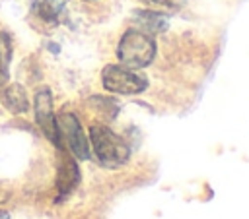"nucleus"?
<instances>
[{"label":"nucleus","mask_w":249,"mask_h":219,"mask_svg":"<svg viewBox=\"0 0 249 219\" xmlns=\"http://www.w3.org/2000/svg\"><path fill=\"white\" fill-rule=\"evenodd\" d=\"M89 141H91V147H93L97 161L103 167L115 169V167H121L126 163V159H128L126 143L107 126L93 124L89 128Z\"/></svg>","instance_id":"nucleus-1"},{"label":"nucleus","mask_w":249,"mask_h":219,"mask_svg":"<svg viewBox=\"0 0 249 219\" xmlns=\"http://www.w3.org/2000/svg\"><path fill=\"white\" fill-rule=\"evenodd\" d=\"M117 56L126 68H144L156 56V43L146 33L130 29L123 35L117 47Z\"/></svg>","instance_id":"nucleus-2"},{"label":"nucleus","mask_w":249,"mask_h":219,"mask_svg":"<svg viewBox=\"0 0 249 219\" xmlns=\"http://www.w3.org/2000/svg\"><path fill=\"white\" fill-rule=\"evenodd\" d=\"M101 81H103V87L107 91H113V93H123V95H134V93H140L146 89L148 81L144 76L140 74H134L132 70H128L126 66H107L101 74Z\"/></svg>","instance_id":"nucleus-3"},{"label":"nucleus","mask_w":249,"mask_h":219,"mask_svg":"<svg viewBox=\"0 0 249 219\" xmlns=\"http://www.w3.org/2000/svg\"><path fill=\"white\" fill-rule=\"evenodd\" d=\"M33 110H35V122L43 130V134L54 143L60 145V136L56 128V118L53 112V93L49 87H39L33 97Z\"/></svg>","instance_id":"nucleus-4"},{"label":"nucleus","mask_w":249,"mask_h":219,"mask_svg":"<svg viewBox=\"0 0 249 219\" xmlns=\"http://www.w3.org/2000/svg\"><path fill=\"white\" fill-rule=\"evenodd\" d=\"M56 128H58V136L64 138V141L68 143V147L72 149V153L78 159H88L89 157L88 138H86L78 118L72 112H60L58 118H56Z\"/></svg>","instance_id":"nucleus-5"},{"label":"nucleus","mask_w":249,"mask_h":219,"mask_svg":"<svg viewBox=\"0 0 249 219\" xmlns=\"http://www.w3.org/2000/svg\"><path fill=\"white\" fill-rule=\"evenodd\" d=\"M0 101L4 105L6 110H10L12 114H25L29 110V97L23 89V85L19 83H6L2 87L0 93Z\"/></svg>","instance_id":"nucleus-6"},{"label":"nucleus","mask_w":249,"mask_h":219,"mask_svg":"<svg viewBox=\"0 0 249 219\" xmlns=\"http://www.w3.org/2000/svg\"><path fill=\"white\" fill-rule=\"evenodd\" d=\"M80 180V172H78V167L72 159L64 157L62 163H60V169H58V190L60 194H68Z\"/></svg>","instance_id":"nucleus-7"},{"label":"nucleus","mask_w":249,"mask_h":219,"mask_svg":"<svg viewBox=\"0 0 249 219\" xmlns=\"http://www.w3.org/2000/svg\"><path fill=\"white\" fill-rule=\"evenodd\" d=\"M31 10L45 21H58V16L62 12V4L58 0H31Z\"/></svg>","instance_id":"nucleus-8"},{"label":"nucleus","mask_w":249,"mask_h":219,"mask_svg":"<svg viewBox=\"0 0 249 219\" xmlns=\"http://www.w3.org/2000/svg\"><path fill=\"white\" fill-rule=\"evenodd\" d=\"M142 27H146L148 31H163L167 27V19L163 14H156V12H138L134 17Z\"/></svg>","instance_id":"nucleus-9"},{"label":"nucleus","mask_w":249,"mask_h":219,"mask_svg":"<svg viewBox=\"0 0 249 219\" xmlns=\"http://www.w3.org/2000/svg\"><path fill=\"white\" fill-rule=\"evenodd\" d=\"M12 35L8 31H0V68L10 70V62H12Z\"/></svg>","instance_id":"nucleus-10"},{"label":"nucleus","mask_w":249,"mask_h":219,"mask_svg":"<svg viewBox=\"0 0 249 219\" xmlns=\"http://www.w3.org/2000/svg\"><path fill=\"white\" fill-rule=\"evenodd\" d=\"M156 4H161V6H167V8H179L185 4V0H154Z\"/></svg>","instance_id":"nucleus-11"},{"label":"nucleus","mask_w":249,"mask_h":219,"mask_svg":"<svg viewBox=\"0 0 249 219\" xmlns=\"http://www.w3.org/2000/svg\"><path fill=\"white\" fill-rule=\"evenodd\" d=\"M8 76H10V70H4V68H0V89L8 83Z\"/></svg>","instance_id":"nucleus-12"}]
</instances>
